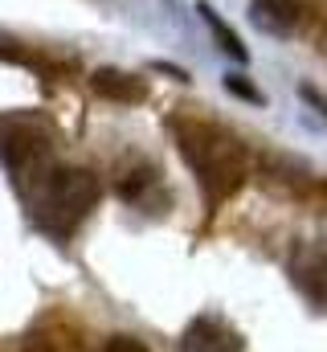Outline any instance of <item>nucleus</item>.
I'll return each mask as SVG.
<instances>
[{
	"instance_id": "f257e3e1",
	"label": "nucleus",
	"mask_w": 327,
	"mask_h": 352,
	"mask_svg": "<svg viewBox=\"0 0 327 352\" xmlns=\"http://www.w3.org/2000/svg\"><path fill=\"white\" fill-rule=\"evenodd\" d=\"M172 131H176L180 156H184V164L192 168L201 192H205V201H209L213 209L225 205V201L245 184V173H249V168H245L242 144H238L229 131H221L217 123H201V119H176Z\"/></svg>"
},
{
	"instance_id": "f03ea898",
	"label": "nucleus",
	"mask_w": 327,
	"mask_h": 352,
	"mask_svg": "<svg viewBox=\"0 0 327 352\" xmlns=\"http://www.w3.org/2000/svg\"><path fill=\"white\" fill-rule=\"evenodd\" d=\"M102 197V180L90 168H45L33 188V221L49 238H70Z\"/></svg>"
},
{
	"instance_id": "7ed1b4c3",
	"label": "nucleus",
	"mask_w": 327,
	"mask_h": 352,
	"mask_svg": "<svg viewBox=\"0 0 327 352\" xmlns=\"http://www.w3.org/2000/svg\"><path fill=\"white\" fill-rule=\"evenodd\" d=\"M45 152H49V131L41 119H33V115H4L0 119V160L12 173H29L33 164H41Z\"/></svg>"
},
{
	"instance_id": "20e7f679",
	"label": "nucleus",
	"mask_w": 327,
	"mask_h": 352,
	"mask_svg": "<svg viewBox=\"0 0 327 352\" xmlns=\"http://www.w3.org/2000/svg\"><path fill=\"white\" fill-rule=\"evenodd\" d=\"M180 352H242V336L229 324H221L213 316H201V320L188 324Z\"/></svg>"
},
{
	"instance_id": "39448f33",
	"label": "nucleus",
	"mask_w": 327,
	"mask_h": 352,
	"mask_svg": "<svg viewBox=\"0 0 327 352\" xmlns=\"http://www.w3.org/2000/svg\"><path fill=\"white\" fill-rule=\"evenodd\" d=\"M299 16H303L299 0H249V21H253L262 33H270V37L295 33Z\"/></svg>"
},
{
	"instance_id": "423d86ee",
	"label": "nucleus",
	"mask_w": 327,
	"mask_h": 352,
	"mask_svg": "<svg viewBox=\"0 0 327 352\" xmlns=\"http://www.w3.org/2000/svg\"><path fill=\"white\" fill-rule=\"evenodd\" d=\"M90 87L98 90L102 98H111V102H144L148 98V87L135 78V74H123V70H94V78H90Z\"/></svg>"
},
{
	"instance_id": "0eeeda50",
	"label": "nucleus",
	"mask_w": 327,
	"mask_h": 352,
	"mask_svg": "<svg viewBox=\"0 0 327 352\" xmlns=\"http://www.w3.org/2000/svg\"><path fill=\"white\" fill-rule=\"evenodd\" d=\"M299 287H307V295L315 303H327V246H311L299 263H295Z\"/></svg>"
},
{
	"instance_id": "6e6552de",
	"label": "nucleus",
	"mask_w": 327,
	"mask_h": 352,
	"mask_svg": "<svg viewBox=\"0 0 327 352\" xmlns=\"http://www.w3.org/2000/svg\"><path fill=\"white\" fill-rule=\"evenodd\" d=\"M201 16L209 21V29H213V37L221 41V50H225L229 58H238V62H245V50H242V41H238V37L229 33V25H225V21L217 16V8H213V4H201Z\"/></svg>"
},
{
	"instance_id": "1a4fd4ad",
	"label": "nucleus",
	"mask_w": 327,
	"mask_h": 352,
	"mask_svg": "<svg viewBox=\"0 0 327 352\" xmlns=\"http://www.w3.org/2000/svg\"><path fill=\"white\" fill-rule=\"evenodd\" d=\"M102 352H152L144 340H135V336H111L106 344H102Z\"/></svg>"
},
{
	"instance_id": "9d476101",
	"label": "nucleus",
	"mask_w": 327,
	"mask_h": 352,
	"mask_svg": "<svg viewBox=\"0 0 327 352\" xmlns=\"http://www.w3.org/2000/svg\"><path fill=\"white\" fill-rule=\"evenodd\" d=\"M229 90H238V94H245V98H258V90H249L245 82H238V78H229Z\"/></svg>"
}]
</instances>
